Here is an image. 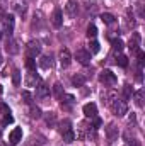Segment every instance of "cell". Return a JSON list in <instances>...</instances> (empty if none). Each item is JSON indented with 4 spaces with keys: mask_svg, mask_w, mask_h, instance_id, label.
<instances>
[{
    "mask_svg": "<svg viewBox=\"0 0 145 146\" xmlns=\"http://www.w3.org/2000/svg\"><path fill=\"white\" fill-rule=\"evenodd\" d=\"M2 22L5 24V29H7V33H9V36H10V33L14 31V17H12V15H3V19H2Z\"/></svg>",
    "mask_w": 145,
    "mask_h": 146,
    "instance_id": "15",
    "label": "cell"
},
{
    "mask_svg": "<svg viewBox=\"0 0 145 146\" xmlns=\"http://www.w3.org/2000/svg\"><path fill=\"white\" fill-rule=\"evenodd\" d=\"M91 51L92 53H99V42L97 41H92L91 42Z\"/></svg>",
    "mask_w": 145,
    "mask_h": 146,
    "instance_id": "35",
    "label": "cell"
},
{
    "mask_svg": "<svg viewBox=\"0 0 145 146\" xmlns=\"http://www.w3.org/2000/svg\"><path fill=\"white\" fill-rule=\"evenodd\" d=\"M0 65H2V56H0Z\"/></svg>",
    "mask_w": 145,
    "mask_h": 146,
    "instance_id": "38",
    "label": "cell"
},
{
    "mask_svg": "<svg viewBox=\"0 0 145 146\" xmlns=\"http://www.w3.org/2000/svg\"><path fill=\"white\" fill-rule=\"evenodd\" d=\"M62 136H63V141H65V143H72L73 139H75V133H73L72 129L65 131V133H63Z\"/></svg>",
    "mask_w": 145,
    "mask_h": 146,
    "instance_id": "22",
    "label": "cell"
},
{
    "mask_svg": "<svg viewBox=\"0 0 145 146\" xmlns=\"http://www.w3.org/2000/svg\"><path fill=\"white\" fill-rule=\"evenodd\" d=\"M7 112H10L9 110V106L7 104H0V114H7Z\"/></svg>",
    "mask_w": 145,
    "mask_h": 146,
    "instance_id": "36",
    "label": "cell"
},
{
    "mask_svg": "<svg viewBox=\"0 0 145 146\" xmlns=\"http://www.w3.org/2000/svg\"><path fill=\"white\" fill-rule=\"evenodd\" d=\"M123 99L125 100H130L132 99V87L130 85H125L123 87Z\"/></svg>",
    "mask_w": 145,
    "mask_h": 146,
    "instance_id": "29",
    "label": "cell"
},
{
    "mask_svg": "<svg viewBox=\"0 0 145 146\" xmlns=\"http://www.w3.org/2000/svg\"><path fill=\"white\" fill-rule=\"evenodd\" d=\"M10 122H14V117H12V114H10V112L3 114V119H2V126H7V124H10Z\"/></svg>",
    "mask_w": 145,
    "mask_h": 146,
    "instance_id": "31",
    "label": "cell"
},
{
    "mask_svg": "<svg viewBox=\"0 0 145 146\" xmlns=\"http://www.w3.org/2000/svg\"><path fill=\"white\" fill-rule=\"evenodd\" d=\"M44 121H46V124H48L50 127H55V126H56V114H55V112H48L46 117H44Z\"/></svg>",
    "mask_w": 145,
    "mask_h": 146,
    "instance_id": "19",
    "label": "cell"
},
{
    "mask_svg": "<svg viewBox=\"0 0 145 146\" xmlns=\"http://www.w3.org/2000/svg\"><path fill=\"white\" fill-rule=\"evenodd\" d=\"M0 39H2V33H0Z\"/></svg>",
    "mask_w": 145,
    "mask_h": 146,
    "instance_id": "39",
    "label": "cell"
},
{
    "mask_svg": "<svg viewBox=\"0 0 145 146\" xmlns=\"http://www.w3.org/2000/svg\"><path fill=\"white\" fill-rule=\"evenodd\" d=\"M5 51H7L9 54H17V53H19L17 42H15L10 36H9V39H7V42H5Z\"/></svg>",
    "mask_w": 145,
    "mask_h": 146,
    "instance_id": "10",
    "label": "cell"
},
{
    "mask_svg": "<svg viewBox=\"0 0 145 146\" xmlns=\"http://www.w3.org/2000/svg\"><path fill=\"white\" fill-rule=\"evenodd\" d=\"M51 24H53L56 29H58V27H62V24H63V14H62V10H60V9H55V10H53Z\"/></svg>",
    "mask_w": 145,
    "mask_h": 146,
    "instance_id": "6",
    "label": "cell"
},
{
    "mask_svg": "<svg viewBox=\"0 0 145 146\" xmlns=\"http://www.w3.org/2000/svg\"><path fill=\"white\" fill-rule=\"evenodd\" d=\"M84 114H85V117H91V119L97 117V106L92 104V102L85 104V106H84Z\"/></svg>",
    "mask_w": 145,
    "mask_h": 146,
    "instance_id": "8",
    "label": "cell"
},
{
    "mask_svg": "<svg viewBox=\"0 0 145 146\" xmlns=\"http://www.w3.org/2000/svg\"><path fill=\"white\" fill-rule=\"evenodd\" d=\"M118 136H119L118 127H116L114 124H109L108 127H106V138H108V141L109 143H114V141L118 139Z\"/></svg>",
    "mask_w": 145,
    "mask_h": 146,
    "instance_id": "5",
    "label": "cell"
},
{
    "mask_svg": "<svg viewBox=\"0 0 145 146\" xmlns=\"http://www.w3.org/2000/svg\"><path fill=\"white\" fill-rule=\"evenodd\" d=\"M65 12H67V15H68V17H75V15H77V12H79V5H77V2L68 0V2H67V5H65Z\"/></svg>",
    "mask_w": 145,
    "mask_h": 146,
    "instance_id": "9",
    "label": "cell"
},
{
    "mask_svg": "<svg viewBox=\"0 0 145 146\" xmlns=\"http://www.w3.org/2000/svg\"><path fill=\"white\" fill-rule=\"evenodd\" d=\"M21 139H22V129H21V127L12 129L10 134H9V141H10V145H17Z\"/></svg>",
    "mask_w": 145,
    "mask_h": 146,
    "instance_id": "7",
    "label": "cell"
},
{
    "mask_svg": "<svg viewBox=\"0 0 145 146\" xmlns=\"http://www.w3.org/2000/svg\"><path fill=\"white\" fill-rule=\"evenodd\" d=\"M31 117L33 119H41L43 117V112L39 107H34V106H31Z\"/></svg>",
    "mask_w": 145,
    "mask_h": 146,
    "instance_id": "26",
    "label": "cell"
},
{
    "mask_svg": "<svg viewBox=\"0 0 145 146\" xmlns=\"http://www.w3.org/2000/svg\"><path fill=\"white\" fill-rule=\"evenodd\" d=\"M116 63H118V65H119L121 68H126V66H128V58H126L125 54H119V56H118V61H116Z\"/></svg>",
    "mask_w": 145,
    "mask_h": 146,
    "instance_id": "28",
    "label": "cell"
},
{
    "mask_svg": "<svg viewBox=\"0 0 145 146\" xmlns=\"http://www.w3.org/2000/svg\"><path fill=\"white\" fill-rule=\"evenodd\" d=\"M36 95L39 97V99H46V97L50 95V87L44 85L43 82H39V85L36 87Z\"/></svg>",
    "mask_w": 145,
    "mask_h": 146,
    "instance_id": "11",
    "label": "cell"
},
{
    "mask_svg": "<svg viewBox=\"0 0 145 146\" xmlns=\"http://www.w3.org/2000/svg\"><path fill=\"white\" fill-rule=\"evenodd\" d=\"M44 143H46V138L41 136V134H36V136H31V138H29L28 146H43Z\"/></svg>",
    "mask_w": 145,
    "mask_h": 146,
    "instance_id": "13",
    "label": "cell"
},
{
    "mask_svg": "<svg viewBox=\"0 0 145 146\" xmlns=\"http://www.w3.org/2000/svg\"><path fill=\"white\" fill-rule=\"evenodd\" d=\"M38 82H39V76L36 75V72H31L29 76L26 78V85H28V87H34Z\"/></svg>",
    "mask_w": 145,
    "mask_h": 146,
    "instance_id": "17",
    "label": "cell"
},
{
    "mask_svg": "<svg viewBox=\"0 0 145 146\" xmlns=\"http://www.w3.org/2000/svg\"><path fill=\"white\" fill-rule=\"evenodd\" d=\"M53 94H55V97H56V99H62V95L65 94V92H63L62 83H55V85H53Z\"/></svg>",
    "mask_w": 145,
    "mask_h": 146,
    "instance_id": "21",
    "label": "cell"
},
{
    "mask_svg": "<svg viewBox=\"0 0 145 146\" xmlns=\"http://www.w3.org/2000/svg\"><path fill=\"white\" fill-rule=\"evenodd\" d=\"M26 66H28L29 72H36V61H34V58H29V56H28V60H26Z\"/></svg>",
    "mask_w": 145,
    "mask_h": 146,
    "instance_id": "27",
    "label": "cell"
},
{
    "mask_svg": "<svg viewBox=\"0 0 145 146\" xmlns=\"http://www.w3.org/2000/svg\"><path fill=\"white\" fill-rule=\"evenodd\" d=\"M70 126H72V122H70L68 119H65V121H62V122H60V127H58V129H60V133L63 134L65 131H68V129H72Z\"/></svg>",
    "mask_w": 145,
    "mask_h": 146,
    "instance_id": "25",
    "label": "cell"
},
{
    "mask_svg": "<svg viewBox=\"0 0 145 146\" xmlns=\"http://www.w3.org/2000/svg\"><path fill=\"white\" fill-rule=\"evenodd\" d=\"M99 80H101L104 85H108V87H113V85L118 82L116 75L111 72V70H104V72H101V75H99Z\"/></svg>",
    "mask_w": 145,
    "mask_h": 146,
    "instance_id": "2",
    "label": "cell"
},
{
    "mask_svg": "<svg viewBox=\"0 0 145 146\" xmlns=\"http://www.w3.org/2000/svg\"><path fill=\"white\" fill-rule=\"evenodd\" d=\"M0 94H2V85H0Z\"/></svg>",
    "mask_w": 145,
    "mask_h": 146,
    "instance_id": "37",
    "label": "cell"
},
{
    "mask_svg": "<svg viewBox=\"0 0 145 146\" xmlns=\"http://www.w3.org/2000/svg\"><path fill=\"white\" fill-rule=\"evenodd\" d=\"M22 100H24L28 106H33V95H31L29 92H26V90L22 92Z\"/></svg>",
    "mask_w": 145,
    "mask_h": 146,
    "instance_id": "30",
    "label": "cell"
},
{
    "mask_svg": "<svg viewBox=\"0 0 145 146\" xmlns=\"http://www.w3.org/2000/svg\"><path fill=\"white\" fill-rule=\"evenodd\" d=\"M26 51H28V56L29 58H36L41 54V46L38 41H29L28 46H26Z\"/></svg>",
    "mask_w": 145,
    "mask_h": 146,
    "instance_id": "3",
    "label": "cell"
},
{
    "mask_svg": "<svg viewBox=\"0 0 145 146\" xmlns=\"http://www.w3.org/2000/svg\"><path fill=\"white\" fill-rule=\"evenodd\" d=\"M75 58H77V61H79L80 65H84V66H87V65L91 63V53L85 51V49H79L77 54H75Z\"/></svg>",
    "mask_w": 145,
    "mask_h": 146,
    "instance_id": "4",
    "label": "cell"
},
{
    "mask_svg": "<svg viewBox=\"0 0 145 146\" xmlns=\"http://www.w3.org/2000/svg\"><path fill=\"white\" fill-rule=\"evenodd\" d=\"M133 99H135V104H137L138 107H144V90H142V88L133 94Z\"/></svg>",
    "mask_w": 145,
    "mask_h": 146,
    "instance_id": "18",
    "label": "cell"
},
{
    "mask_svg": "<svg viewBox=\"0 0 145 146\" xmlns=\"http://www.w3.org/2000/svg\"><path fill=\"white\" fill-rule=\"evenodd\" d=\"M60 61H62V66H68L72 63V54H70V51L67 48L60 51Z\"/></svg>",
    "mask_w": 145,
    "mask_h": 146,
    "instance_id": "12",
    "label": "cell"
},
{
    "mask_svg": "<svg viewBox=\"0 0 145 146\" xmlns=\"http://www.w3.org/2000/svg\"><path fill=\"white\" fill-rule=\"evenodd\" d=\"M96 36H97V27L94 24H89V27H87V37L89 39H94Z\"/></svg>",
    "mask_w": 145,
    "mask_h": 146,
    "instance_id": "24",
    "label": "cell"
},
{
    "mask_svg": "<svg viewBox=\"0 0 145 146\" xmlns=\"http://www.w3.org/2000/svg\"><path fill=\"white\" fill-rule=\"evenodd\" d=\"M84 83H85V76H84V75L77 73V75L72 76V85L73 87H84Z\"/></svg>",
    "mask_w": 145,
    "mask_h": 146,
    "instance_id": "16",
    "label": "cell"
},
{
    "mask_svg": "<svg viewBox=\"0 0 145 146\" xmlns=\"http://www.w3.org/2000/svg\"><path fill=\"white\" fill-rule=\"evenodd\" d=\"M26 9H28V7H26L24 3H17V5H15V10H17L19 14H26Z\"/></svg>",
    "mask_w": 145,
    "mask_h": 146,
    "instance_id": "34",
    "label": "cell"
},
{
    "mask_svg": "<svg viewBox=\"0 0 145 146\" xmlns=\"http://www.w3.org/2000/svg\"><path fill=\"white\" fill-rule=\"evenodd\" d=\"M12 82H14V85H15V87H17V85H21V73H19V70H14Z\"/></svg>",
    "mask_w": 145,
    "mask_h": 146,
    "instance_id": "32",
    "label": "cell"
},
{
    "mask_svg": "<svg viewBox=\"0 0 145 146\" xmlns=\"http://www.w3.org/2000/svg\"><path fill=\"white\" fill-rule=\"evenodd\" d=\"M137 56H138V65H140V68L144 66V63H145V54H144V51H138L137 53Z\"/></svg>",
    "mask_w": 145,
    "mask_h": 146,
    "instance_id": "33",
    "label": "cell"
},
{
    "mask_svg": "<svg viewBox=\"0 0 145 146\" xmlns=\"http://www.w3.org/2000/svg\"><path fill=\"white\" fill-rule=\"evenodd\" d=\"M114 19H116V17H114V15H113V14H108V12H106V14H103V15H101V21H103V22H104V24H108V26H111V24H113V22H114Z\"/></svg>",
    "mask_w": 145,
    "mask_h": 146,
    "instance_id": "23",
    "label": "cell"
},
{
    "mask_svg": "<svg viewBox=\"0 0 145 146\" xmlns=\"http://www.w3.org/2000/svg\"><path fill=\"white\" fill-rule=\"evenodd\" d=\"M111 44H113V49H114V51H121V49L125 48V42H123L119 37L113 39V41H111Z\"/></svg>",
    "mask_w": 145,
    "mask_h": 146,
    "instance_id": "20",
    "label": "cell"
},
{
    "mask_svg": "<svg viewBox=\"0 0 145 146\" xmlns=\"http://www.w3.org/2000/svg\"><path fill=\"white\" fill-rule=\"evenodd\" d=\"M111 110H113V114L114 115H118V117H123L125 114H126V104H125V100H118V99H114V100H111Z\"/></svg>",
    "mask_w": 145,
    "mask_h": 146,
    "instance_id": "1",
    "label": "cell"
},
{
    "mask_svg": "<svg viewBox=\"0 0 145 146\" xmlns=\"http://www.w3.org/2000/svg\"><path fill=\"white\" fill-rule=\"evenodd\" d=\"M39 66H41V68H44V70L51 68V66H53V56H51V54L43 56V58L39 60Z\"/></svg>",
    "mask_w": 145,
    "mask_h": 146,
    "instance_id": "14",
    "label": "cell"
}]
</instances>
